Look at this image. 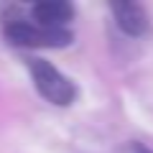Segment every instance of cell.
<instances>
[{"instance_id":"cell-1","label":"cell","mask_w":153,"mask_h":153,"mask_svg":"<svg viewBox=\"0 0 153 153\" xmlns=\"http://www.w3.org/2000/svg\"><path fill=\"white\" fill-rule=\"evenodd\" d=\"M28 71H31V79L36 84L38 94L44 100H49L51 105H66L74 102L76 97V87L69 76H64L54 64H49L46 59H28Z\"/></svg>"},{"instance_id":"cell-2","label":"cell","mask_w":153,"mask_h":153,"mask_svg":"<svg viewBox=\"0 0 153 153\" xmlns=\"http://www.w3.org/2000/svg\"><path fill=\"white\" fill-rule=\"evenodd\" d=\"M5 38L16 46H33V49H61L71 44V33L66 31H51L41 28L28 21H13L5 26Z\"/></svg>"},{"instance_id":"cell-3","label":"cell","mask_w":153,"mask_h":153,"mask_svg":"<svg viewBox=\"0 0 153 153\" xmlns=\"http://www.w3.org/2000/svg\"><path fill=\"white\" fill-rule=\"evenodd\" d=\"M115 21L120 26V31H125L128 36H146L151 31V21H148V13L143 10V5L130 3V0H123V3H112L110 5Z\"/></svg>"},{"instance_id":"cell-4","label":"cell","mask_w":153,"mask_h":153,"mask_svg":"<svg viewBox=\"0 0 153 153\" xmlns=\"http://www.w3.org/2000/svg\"><path fill=\"white\" fill-rule=\"evenodd\" d=\"M33 18L36 26L41 28H51V31H64V26L74 18V8L64 0H44L33 5Z\"/></svg>"},{"instance_id":"cell-5","label":"cell","mask_w":153,"mask_h":153,"mask_svg":"<svg viewBox=\"0 0 153 153\" xmlns=\"http://www.w3.org/2000/svg\"><path fill=\"white\" fill-rule=\"evenodd\" d=\"M117 153H153V151L146 148V146H140V143H125V146L117 148Z\"/></svg>"}]
</instances>
